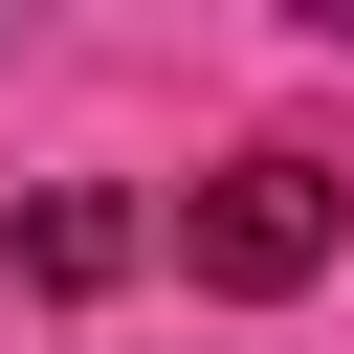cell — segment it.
Returning <instances> with one entry per match:
<instances>
[{
  "mask_svg": "<svg viewBox=\"0 0 354 354\" xmlns=\"http://www.w3.org/2000/svg\"><path fill=\"white\" fill-rule=\"evenodd\" d=\"M22 266H44V288H111V266H133V199H44Z\"/></svg>",
  "mask_w": 354,
  "mask_h": 354,
  "instance_id": "cell-2",
  "label": "cell"
},
{
  "mask_svg": "<svg viewBox=\"0 0 354 354\" xmlns=\"http://www.w3.org/2000/svg\"><path fill=\"white\" fill-rule=\"evenodd\" d=\"M332 243H354V177H332V155H221V177L177 199V266H199V288H243V310H288Z\"/></svg>",
  "mask_w": 354,
  "mask_h": 354,
  "instance_id": "cell-1",
  "label": "cell"
}]
</instances>
